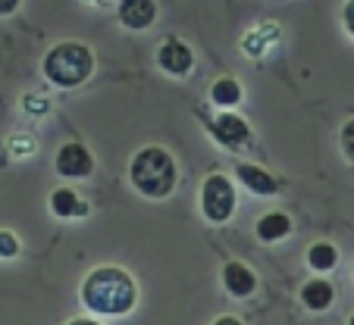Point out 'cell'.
I'll return each mask as SVG.
<instances>
[{
	"label": "cell",
	"mask_w": 354,
	"mask_h": 325,
	"mask_svg": "<svg viewBox=\"0 0 354 325\" xmlns=\"http://www.w3.org/2000/svg\"><path fill=\"white\" fill-rule=\"evenodd\" d=\"M82 304L97 316H126L138 304V285L120 266H97L82 282Z\"/></svg>",
	"instance_id": "6da1fadb"
},
{
	"label": "cell",
	"mask_w": 354,
	"mask_h": 325,
	"mask_svg": "<svg viewBox=\"0 0 354 325\" xmlns=\"http://www.w3.org/2000/svg\"><path fill=\"white\" fill-rule=\"evenodd\" d=\"M129 181L145 197H154V200L169 197L176 181H179V169H176L173 153L154 144L141 147L132 157V163H129Z\"/></svg>",
	"instance_id": "7a4b0ae2"
},
{
	"label": "cell",
	"mask_w": 354,
	"mask_h": 325,
	"mask_svg": "<svg viewBox=\"0 0 354 325\" xmlns=\"http://www.w3.org/2000/svg\"><path fill=\"white\" fill-rule=\"evenodd\" d=\"M41 69H44L47 81H54L57 88H79L94 72V53L82 41H60L47 50Z\"/></svg>",
	"instance_id": "3957f363"
},
{
	"label": "cell",
	"mask_w": 354,
	"mask_h": 325,
	"mask_svg": "<svg viewBox=\"0 0 354 325\" xmlns=\"http://www.w3.org/2000/svg\"><path fill=\"white\" fill-rule=\"evenodd\" d=\"M201 210L210 222H229L235 213V188L223 173H210L201 185Z\"/></svg>",
	"instance_id": "277c9868"
},
{
	"label": "cell",
	"mask_w": 354,
	"mask_h": 325,
	"mask_svg": "<svg viewBox=\"0 0 354 325\" xmlns=\"http://www.w3.org/2000/svg\"><path fill=\"white\" fill-rule=\"evenodd\" d=\"M207 128L216 138V144H223L226 150H241V147L251 141V126H248L239 113L214 116V119H207Z\"/></svg>",
	"instance_id": "5b68a950"
},
{
	"label": "cell",
	"mask_w": 354,
	"mask_h": 325,
	"mask_svg": "<svg viewBox=\"0 0 354 325\" xmlns=\"http://www.w3.org/2000/svg\"><path fill=\"white\" fill-rule=\"evenodd\" d=\"M157 63H160V69L167 75L182 79V75H188L192 72V66H194V50L185 44V41L167 38L160 44V50H157Z\"/></svg>",
	"instance_id": "8992f818"
},
{
	"label": "cell",
	"mask_w": 354,
	"mask_h": 325,
	"mask_svg": "<svg viewBox=\"0 0 354 325\" xmlns=\"http://www.w3.org/2000/svg\"><path fill=\"white\" fill-rule=\"evenodd\" d=\"M94 169V157L85 144H63L57 153V173L66 175V179H85Z\"/></svg>",
	"instance_id": "52a82bcc"
},
{
	"label": "cell",
	"mask_w": 354,
	"mask_h": 325,
	"mask_svg": "<svg viewBox=\"0 0 354 325\" xmlns=\"http://www.w3.org/2000/svg\"><path fill=\"white\" fill-rule=\"evenodd\" d=\"M120 22L132 32H145L157 22L154 0H120Z\"/></svg>",
	"instance_id": "ba28073f"
},
{
	"label": "cell",
	"mask_w": 354,
	"mask_h": 325,
	"mask_svg": "<svg viewBox=\"0 0 354 325\" xmlns=\"http://www.w3.org/2000/svg\"><path fill=\"white\" fill-rule=\"evenodd\" d=\"M223 285H226V291L232 294V297H251L257 288V275L251 273L245 263L232 259V263L223 266Z\"/></svg>",
	"instance_id": "9c48e42d"
},
{
	"label": "cell",
	"mask_w": 354,
	"mask_h": 325,
	"mask_svg": "<svg viewBox=\"0 0 354 325\" xmlns=\"http://www.w3.org/2000/svg\"><path fill=\"white\" fill-rule=\"evenodd\" d=\"M235 175H239V181H241L245 188H251V194H261V197H273V194L279 191V179H276V175H270L267 169H261V166L241 163V166L235 169Z\"/></svg>",
	"instance_id": "30bf717a"
},
{
	"label": "cell",
	"mask_w": 354,
	"mask_h": 325,
	"mask_svg": "<svg viewBox=\"0 0 354 325\" xmlns=\"http://www.w3.org/2000/svg\"><path fill=\"white\" fill-rule=\"evenodd\" d=\"M333 300H335V288L326 279H310L301 288V304L314 313H323L326 306H333Z\"/></svg>",
	"instance_id": "8fae6325"
},
{
	"label": "cell",
	"mask_w": 354,
	"mask_h": 325,
	"mask_svg": "<svg viewBox=\"0 0 354 325\" xmlns=\"http://www.w3.org/2000/svg\"><path fill=\"white\" fill-rule=\"evenodd\" d=\"M257 238L267 241V244H273V241H282L288 232H292V219H288L286 213H267V216H261L257 219Z\"/></svg>",
	"instance_id": "7c38bea8"
},
{
	"label": "cell",
	"mask_w": 354,
	"mask_h": 325,
	"mask_svg": "<svg viewBox=\"0 0 354 325\" xmlns=\"http://www.w3.org/2000/svg\"><path fill=\"white\" fill-rule=\"evenodd\" d=\"M50 210H54V216H60V219H73V216H82L88 206L82 204L75 191H69V188H57V191L50 194Z\"/></svg>",
	"instance_id": "4fadbf2b"
},
{
	"label": "cell",
	"mask_w": 354,
	"mask_h": 325,
	"mask_svg": "<svg viewBox=\"0 0 354 325\" xmlns=\"http://www.w3.org/2000/svg\"><path fill=\"white\" fill-rule=\"evenodd\" d=\"M308 263L317 273H329V269H335V263H339V250H335V244H329V241H317L308 250Z\"/></svg>",
	"instance_id": "5bb4252c"
},
{
	"label": "cell",
	"mask_w": 354,
	"mask_h": 325,
	"mask_svg": "<svg viewBox=\"0 0 354 325\" xmlns=\"http://www.w3.org/2000/svg\"><path fill=\"white\" fill-rule=\"evenodd\" d=\"M210 97H214L216 106H223V110H229V106L241 104V85L235 79H216L214 88H210Z\"/></svg>",
	"instance_id": "9a60e30c"
},
{
	"label": "cell",
	"mask_w": 354,
	"mask_h": 325,
	"mask_svg": "<svg viewBox=\"0 0 354 325\" xmlns=\"http://www.w3.org/2000/svg\"><path fill=\"white\" fill-rule=\"evenodd\" d=\"M16 253H19V238H16L13 232H7V228H3V232H0V257L13 259Z\"/></svg>",
	"instance_id": "2e32d148"
},
{
	"label": "cell",
	"mask_w": 354,
	"mask_h": 325,
	"mask_svg": "<svg viewBox=\"0 0 354 325\" xmlns=\"http://www.w3.org/2000/svg\"><path fill=\"white\" fill-rule=\"evenodd\" d=\"M339 141H342V153L348 157V163H354V119H348L345 126H342Z\"/></svg>",
	"instance_id": "e0dca14e"
},
{
	"label": "cell",
	"mask_w": 354,
	"mask_h": 325,
	"mask_svg": "<svg viewBox=\"0 0 354 325\" xmlns=\"http://www.w3.org/2000/svg\"><path fill=\"white\" fill-rule=\"evenodd\" d=\"M342 22H345V32L354 38V0H348L345 7H342Z\"/></svg>",
	"instance_id": "ac0fdd59"
},
{
	"label": "cell",
	"mask_w": 354,
	"mask_h": 325,
	"mask_svg": "<svg viewBox=\"0 0 354 325\" xmlns=\"http://www.w3.org/2000/svg\"><path fill=\"white\" fill-rule=\"evenodd\" d=\"M19 10V0H0V16H10Z\"/></svg>",
	"instance_id": "d6986e66"
},
{
	"label": "cell",
	"mask_w": 354,
	"mask_h": 325,
	"mask_svg": "<svg viewBox=\"0 0 354 325\" xmlns=\"http://www.w3.org/2000/svg\"><path fill=\"white\" fill-rule=\"evenodd\" d=\"M214 325H245V322H241L239 316H220V319H216Z\"/></svg>",
	"instance_id": "ffe728a7"
},
{
	"label": "cell",
	"mask_w": 354,
	"mask_h": 325,
	"mask_svg": "<svg viewBox=\"0 0 354 325\" xmlns=\"http://www.w3.org/2000/svg\"><path fill=\"white\" fill-rule=\"evenodd\" d=\"M66 325H100L97 319H73V322H66Z\"/></svg>",
	"instance_id": "44dd1931"
},
{
	"label": "cell",
	"mask_w": 354,
	"mask_h": 325,
	"mask_svg": "<svg viewBox=\"0 0 354 325\" xmlns=\"http://www.w3.org/2000/svg\"><path fill=\"white\" fill-rule=\"evenodd\" d=\"M348 325H354V313H351V319H348Z\"/></svg>",
	"instance_id": "7402d4cb"
}]
</instances>
